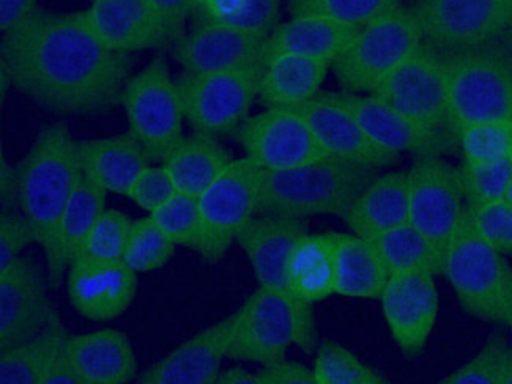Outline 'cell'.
Listing matches in <instances>:
<instances>
[{
    "label": "cell",
    "instance_id": "6da1fadb",
    "mask_svg": "<svg viewBox=\"0 0 512 384\" xmlns=\"http://www.w3.org/2000/svg\"><path fill=\"white\" fill-rule=\"evenodd\" d=\"M0 62L15 90L60 117H95L122 106L133 54L114 51L93 34L86 13L37 7L2 34Z\"/></svg>",
    "mask_w": 512,
    "mask_h": 384
},
{
    "label": "cell",
    "instance_id": "7a4b0ae2",
    "mask_svg": "<svg viewBox=\"0 0 512 384\" xmlns=\"http://www.w3.org/2000/svg\"><path fill=\"white\" fill-rule=\"evenodd\" d=\"M382 169L328 158L286 170H264L257 215L308 219L333 215L344 219L361 192Z\"/></svg>",
    "mask_w": 512,
    "mask_h": 384
},
{
    "label": "cell",
    "instance_id": "3957f363",
    "mask_svg": "<svg viewBox=\"0 0 512 384\" xmlns=\"http://www.w3.org/2000/svg\"><path fill=\"white\" fill-rule=\"evenodd\" d=\"M19 210L34 229L46 255L56 241L60 216L82 175L78 141L67 122L41 128L34 144L18 164Z\"/></svg>",
    "mask_w": 512,
    "mask_h": 384
},
{
    "label": "cell",
    "instance_id": "277c9868",
    "mask_svg": "<svg viewBox=\"0 0 512 384\" xmlns=\"http://www.w3.org/2000/svg\"><path fill=\"white\" fill-rule=\"evenodd\" d=\"M443 63L451 133L468 123L512 122V56L505 41L443 54Z\"/></svg>",
    "mask_w": 512,
    "mask_h": 384
},
{
    "label": "cell",
    "instance_id": "5b68a950",
    "mask_svg": "<svg viewBox=\"0 0 512 384\" xmlns=\"http://www.w3.org/2000/svg\"><path fill=\"white\" fill-rule=\"evenodd\" d=\"M317 340L312 304L259 287L238 309L237 331L227 358L267 364L286 358L292 344L311 355Z\"/></svg>",
    "mask_w": 512,
    "mask_h": 384
},
{
    "label": "cell",
    "instance_id": "8992f818",
    "mask_svg": "<svg viewBox=\"0 0 512 384\" xmlns=\"http://www.w3.org/2000/svg\"><path fill=\"white\" fill-rule=\"evenodd\" d=\"M462 309L492 325H506L512 295V268L473 226L465 208L446 257L445 273Z\"/></svg>",
    "mask_w": 512,
    "mask_h": 384
},
{
    "label": "cell",
    "instance_id": "52a82bcc",
    "mask_svg": "<svg viewBox=\"0 0 512 384\" xmlns=\"http://www.w3.org/2000/svg\"><path fill=\"white\" fill-rule=\"evenodd\" d=\"M423 43L420 21L412 7L393 12L361 27L349 48L331 65L342 92L374 93Z\"/></svg>",
    "mask_w": 512,
    "mask_h": 384
},
{
    "label": "cell",
    "instance_id": "ba28073f",
    "mask_svg": "<svg viewBox=\"0 0 512 384\" xmlns=\"http://www.w3.org/2000/svg\"><path fill=\"white\" fill-rule=\"evenodd\" d=\"M133 134L153 164H163L183 141L182 98L164 54L131 76L122 100Z\"/></svg>",
    "mask_w": 512,
    "mask_h": 384
},
{
    "label": "cell",
    "instance_id": "9c48e42d",
    "mask_svg": "<svg viewBox=\"0 0 512 384\" xmlns=\"http://www.w3.org/2000/svg\"><path fill=\"white\" fill-rule=\"evenodd\" d=\"M262 169L249 158L234 159L199 199V237L194 252L215 265L257 215Z\"/></svg>",
    "mask_w": 512,
    "mask_h": 384
},
{
    "label": "cell",
    "instance_id": "30bf717a",
    "mask_svg": "<svg viewBox=\"0 0 512 384\" xmlns=\"http://www.w3.org/2000/svg\"><path fill=\"white\" fill-rule=\"evenodd\" d=\"M409 222L431 246L437 276L465 211L459 167L442 156L416 158L409 170Z\"/></svg>",
    "mask_w": 512,
    "mask_h": 384
},
{
    "label": "cell",
    "instance_id": "8fae6325",
    "mask_svg": "<svg viewBox=\"0 0 512 384\" xmlns=\"http://www.w3.org/2000/svg\"><path fill=\"white\" fill-rule=\"evenodd\" d=\"M265 63L242 70L196 74L182 71L175 78L186 122L196 133L232 136L248 119L259 93Z\"/></svg>",
    "mask_w": 512,
    "mask_h": 384
},
{
    "label": "cell",
    "instance_id": "7c38bea8",
    "mask_svg": "<svg viewBox=\"0 0 512 384\" xmlns=\"http://www.w3.org/2000/svg\"><path fill=\"white\" fill-rule=\"evenodd\" d=\"M372 95L424 130L451 133L443 54L426 41Z\"/></svg>",
    "mask_w": 512,
    "mask_h": 384
},
{
    "label": "cell",
    "instance_id": "4fadbf2b",
    "mask_svg": "<svg viewBox=\"0 0 512 384\" xmlns=\"http://www.w3.org/2000/svg\"><path fill=\"white\" fill-rule=\"evenodd\" d=\"M423 41L442 54L500 40L512 15V0H416Z\"/></svg>",
    "mask_w": 512,
    "mask_h": 384
},
{
    "label": "cell",
    "instance_id": "5bb4252c",
    "mask_svg": "<svg viewBox=\"0 0 512 384\" xmlns=\"http://www.w3.org/2000/svg\"><path fill=\"white\" fill-rule=\"evenodd\" d=\"M232 136L260 169L286 170L333 158L297 112L265 109L248 117Z\"/></svg>",
    "mask_w": 512,
    "mask_h": 384
},
{
    "label": "cell",
    "instance_id": "9a60e30c",
    "mask_svg": "<svg viewBox=\"0 0 512 384\" xmlns=\"http://www.w3.org/2000/svg\"><path fill=\"white\" fill-rule=\"evenodd\" d=\"M48 271L35 257L21 255L0 273V353L45 329L51 317Z\"/></svg>",
    "mask_w": 512,
    "mask_h": 384
},
{
    "label": "cell",
    "instance_id": "2e32d148",
    "mask_svg": "<svg viewBox=\"0 0 512 384\" xmlns=\"http://www.w3.org/2000/svg\"><path fill=\"white\" fill-rule=\"evenodd\" d=\"M380 301L391 336L402 355L416 358L426 347L437 320L435 274L429 270L394 274L386 282Z\"/></svg>",
    "mask_w": 512,
    "mask_h": 384
},
{
    "label": "cell",
    "instance_id": "e0dca14e",
    "mask_svg": "<svg viewBox=\"0 0 512 384\" xmlns=\"http://www.w3.org/2000/svg\"><path fill=\"white\" fill-rule=\"evenodd\" d=\"M334 98L358 120L369 139L388 152L416 158L442 156L457 147L448 131H427L399 114L372 93L333 92Z\"/></svg>",
    "mask_w": 512,
    "mask_h": 384
},
{
    "label": "cell",
    "instance_id": "ac0fdd59",
    "mask_svg": "<svg viewBox=\"0 0 512 384\" xmlns=\"http://www.w3.org/2000/svg\"><path fill=\"white\" fill-rule=\"evenodd\" d=\"M65 282L71 307L92 322L116 320L128 311L138 293V273L123 260L76 259Z\"/></svg>",
    "mask_w": 512,
    "mask_h": 384
},
{
    "label": "cell",
    "instance_id": "d6986e66",
    "mask_svg": "<svg viewBox=\"0 0 512 384\" xmlns=\"http://www.w3.org/2000/svg\"><path fill=\"white\" fill-rule=\"evenodd\" d=\"M265 37L219 24H191L171 45L182 71L196 74L242 70L265 63Z\"/></svg>",
    "mask_w": 512,
    "mask_h": 384
},
{
    "label": "cell",
    "instance_id": "ffe728a7",
    "mask_svg": "<svg viewBox=\"0 0 512 384\" xmlns=\"http://www.w3.org/2000/svg\"><path fill=\"white\" fill-rule=\"evenodd\" d=\"M297 112L333 158L363 166L386 169L399 163L401 155L383 150L364 133L358 120L347 111L333 92L320 90L308 103L290 109Z\"/></svg>",
    "mask_w": 512,
    "mask_h": 384
},
{
    "label": "cell",
    "instance_id": "44dd1931",
    "mask_svg": "<svg viewBox=\"0 0 512 384\" xmlns=\"http://www.w3.org/2000/svg\"><path fill=\"white\" fill-rule=\"evenodd\" d=\"M238 311L185 340L166 358L139 375V384H216L223 359L231 348Z\"/></svg>",
    "mask_w": 512,
    "mask_h": 384
},
{
    "label": "cell",
    "instance_id": "7402d4cb",
    "mask_svg": "<svg viewBox=\"0 0 512 384\" xmlns=\"http://www.w3.org/2000/svg\"><path fill=\"white\" fill-rule=\"evenodd\" d=\"M84 13L93 34L114 51L171 48L169 30L150 0H93Z\"/></svg>",
    "mask_w": 512,
    "mask_h": 384
},
{
    "label": "cell",
    "instance_id": "603a6c76",
    "mask_svg": "<svg viewBox=\"0 0 512 384\" xmlns=\"http://www.w3.org/2000/svg\"><path fill=\"white\" fill-rule=\"evenodd\" d=\"M308 232V219L275 215H256L243 227L237 243L253 266L259 287L297 300L290 292L287 266L295 244Z\"/></svg>",
    "mask_w": 512,
    "mask_h": 384
},
{
    "label": "cell",
    "instance_id": "cb8c5ba5",
    "mask_svg": "<svg viewBox=\"0 0 512 384\" xmlns=\"http://www.w3.org/2000/svg\"><path fill=\"white\" fill-rule=\"evenodd\" d=\"M106 194L108 191L82 170L78 185L60 216L54 248L51 254L46 255L51 292L64 284L68 268L78 257L101 213L106 210Z\"/></svg>",
    "mask_w": 512,
    "mask_h": 384
},
{
    "label": "cell",
    "instance_id": "d4e9b609",
    "mask_svg": "<svg viewBox=\"0 0 512 384\" xmlns=\"http://www.w3.org/2000/svg\"><path fill=\"white\" fill-rule=\"evenodd\" d=\"M68 353L82 384H127L138 380L133 345L127 334L117 329L70 334Z\"/></svg>",
    "mask_w": 512,
    "mask_h": 384
},
{
    "label": "cell",
    "instance_id": "484cf974",
    "mask_svg": "<svg viewBox=\"0 0 512 384\" xmlns=\"http://www.w3.org/2000/svg\"><path fill=\"white\" fill-rule=\"evenodd\" d=\"M360 30V27L347 26L325 16H290L289 21L279 23L265 40V63L279 56L334 62L349 48Z\"/></svg>",
    "mask_w": 512,
    "mask_h": 384
},
{
    "label": "cell",
    "instance_id": "4316f807",
    "mask_svg": "<svg viewBox=\"0 0 512 384\" xmlns=\"http://www.w3.org/2000/svg\"><path fill=\"white\" fill-rule=\"evenodd\" d=\"M82 170L112 194L130 196L134 181L152 166L141 142L128 131L112 137L78 141Z\"/></svg>",
    "mask_w": 512,
    "mask_h": 384
},
{
    "label": "cell",
    "instance_id": "83f0119b",
    "mask_svg": "<svg viewBox=\"0 0 512 384\" xmlns=\"http://www.w3.org/2000/svg\"><path fill=\"white\" fill-rule=\"evenodd\" d=\"M409 202V170L380 174L361 192L344 222L352 233L369 240L407 224Z\"/></svg>",
    "mask_w": 512,
    "mask_h": 384
},
{
    "label": "cell",
    "instance_id": "f1b7e54d",
    "mask_svg": "<svg viewBox=\"0 0 512 384\" xmlns=\"http://www.w3.org/2000/svg\"><path fill=\"white\" fill-rule=\"evenodd\" d=\"M333 62L301 56H279L265 63L259 101L265 109H295L320 92Z\"/></svg>",
    "mask_w": 512,
    "mask_h": 384
},
{
    "label": "cell",
    "instance_id": "f546056e",
    "mask_svg": "<svg viewBox=\"0 0 512 384\" xmlns=\"http://www.w3.org/2000/svg\"><path fill=\"white\" fill-rule=\"evenodd\" d=\"M334 243V293L357 300H380L390 279L374 244L355 233L331 232Z\"/></svg>",
    "mask_w": 512,
    "mask_h": 384
},
{
    "label": "cell",
    "instance_id": "4dcf8cb0",
    "mask_svg": "<svg viewBox=\"0 0 512 384\" xmlns=\"http://www.w3.org/2000/svg\"><path fill=\"white\" fill-rule=\"evenodd\" d=\"M229 148L210 134L196 133L183 137L163 166L169 170L180 192L199 197L234 161Z\"/></svg>",
    "mask_w": 512,
    "mask_h": 384
},
{
    "label": "cell",
    "instance_id": "1f68e13d",
    "mask_svg": "<svg viewBox=\"0 0 512 384\" xmlns=\"http://www.w3.org/2000/svg\"><path fill=\"white\" fill-rule=\"evenodd\" d=\"M292 295L314 304L334 295V243L328 233H305L295 244L287 266Z\"/></svg>",
    "mask_w": 512,
    "mask_h": 384
},
{
    "label": "cell",
    "instance_id": "d6a6232c",
    "mask_svg": "<svg viewBox=\"0 0 512 384\" xmlns=\"http://www.w3.org/2000/svg\"><path fill=\"white\" fill-rule=\"evenodd\" d=\"M190 19L267 38L281 23V0H205Z\"/></svg>",
    "mask_w": 512,
    "mask_h": 384
},
{
    "label": "cell",
    "instance_id": "836d02e7",
    "mask_svg": "<svg viewBox=\"0 0 512 384\" xmlns=\"http://www.w3.org/2000/svg\"><path fill=\"white\" fill-rule=\"evenodd\" d=\"M62 323L56 307L52 309L48 325L34 339L27 340L18 347L0 353V383L40 384L51 355L52 345Z\"/></svg>",
    "mask_w": 512,
    "mask_h": 384
},
{
    "label": "cell",
    "instance_id": "e575fe53",
    "mask_svg": "<svg viewBox=\"0 0 512 384\" xmlns=\"http://www.w3.org/2000/svg\"><path fill=\"white\" fill-rule=\"evenodd\" d=\"M369 241L379 252L390 276L423 270L432 271L437 276L431 246L410 222L369 238Z\"/></svg>",
    "mask_w": 512,
    "mask_h": 384
},
{
    "label": "cell",
    "instance_id": "d590c367",
    "mask_svg": "<svg viewBox=\"0 0 512 384\" xmlns=\"http://www.w3.org/2000/svg\"><path fill=\"white\" fill-rule=\"evenodd\" d=\"M317 384H388L390 380L372 369L334 340H323L314 361Z\"/></svg>",
    "mask_w": 512,
    "mask_h": 384
},
{
    "label": "cell",
    "instance_id": "8d00e7d4",
    "mask_svg": "<svg viewBox=\"0 0 512 384\" xmlns=\"http://www.w3.org/2000/svg\"><path fill=\"white\" fill-rule=\"evenodd\" d=\"M402 5V0H289L290 16L316 15L364 27Z\"/></svg>",
    "mask_w": 512,
    "mask_h": 384
},
{
    "label": "cell",
    "instance_id": "74e56055",
    "mask_svg": "<svg viewBox=\"0 0 512 384\" xmlns=\"http://www.w3.org/2000/svg\"><path fill=\"white\" fill-rule=\"evenodd\" d=\"M175 248L177 244L147 215L133 222L123 262L138 274L150 273L167 265Z\"/></svg>",
    "mask_w": 512,
    "mask_h": 384
},
{
    "label": "cell",
    "instance_id": "f35d334b",
    "mask_svg": "<svg viewBox=\"0 0 512 384\" xmlns=\"http://www.w3.org/2000/svg\"><path fill=\"white\" fill-rule=\"evenodd\" d=\"M465 205L490 204L505 199L506 189L512 178L509 158L498 161H465L459 166Z\"/></svg>",
    "mask_w": 512,
    "mask_h": 384
},
{
    "label": "cell",
    "instance_id": "ab89813d",
    "mask_svg": "<svg viewBox=\"0 0 512 384\" xmlns=\"http://www.w3.org/2000/svg\"><path fill=\"white\" fill-rule=\"evenodd\" d=\"M465 161H498L509 158L512 148V122L468 123L454 133Z\"/></svg>",
    "mask_w": 512,
    "mask_h": 384
},
{
    "label": "cell",
    "instance_id": "60d3db41",
    "mask_svg": "<svg viewBox=\"0 0 512 384\" xmlns=\"http://www.w3.org/2000/svg\"><path fill=\"white\" fill-rule=\"evenodd\" d=\"M133 222L122 211L104 210L76 259L98 262L123 260Z\"/></svg>",
    "mask_w": 512,
    "mask_h": 384
},
{
    "label": "cell",
    "instance_id": "b9f144b4",
    "mask_svg": "<svg viewBox=\"0 0 512 384\" xmlns=\"http://www.w3.org/2000/svg\"><path fill=\"white\" fill-rule=\"evenodd\" d=\"M149 216L177 246L194 251L199 237V199L196 196L179 191Z\"/></svg>",
    "mask_w": 512,
    "mask_h": 384
},
{
    "label": "cell",
    "instance_id": "7bdbcfd3",
    "mask_svg": "<svg viewBox=\"0 0 512 384\" xmlns=\"http://www.w3.org/2000/svg\"><path fill=\"white\" fill-rule=\"evenodd\" d=\"M508 347L505 334L494 331L487 337L486 344L475 358L470 359L461 369L446 375L440 384H498L501 364Z\"/></svg>",
    "mask_w": 512,
    "mask_h": 384
},
{
    "label": "cell",
    "instance_id": "ee69618b",
    "mask_svg": "<svg viewBox=\"0 0 512 384\" xmlns=\"http://www.w3.org/2000/svg\"><path fill=\"white\" fill-rule=\"evenodd\" d=\"M473 226L487 243L503 255H512V207L505 199L467 207Z\"/></svg>",
    "mask_w": 512,
    "mask_h": 384
},
{
    "label": "cell",
    "instance_id": "f6af8a7d",
    "mask_svg": "<svg viewBox=\"0 0 512 384\" xmlns=\"http://www.w3.org/2000/svg\"><path fill=\"white\" fill-rule=\"evenodd\" d=\"M179 192L174 178L163 164H152L134 181L128 199L141 207L147 215L163 207Z\"/></svg>",
    "mask_w": 512,
    "mask_h": 384
},
{
    "label": "cell",
    "instance_id": "bcb514c9",
    "mask_svg": "<svg viewBox=\"0 0 512 384\" xmlns=\"http://www.w3.org/2000/svg\"><path fill=\"white\" fill-rule=\"evenodd\" d=\"M32 243H37L34 229L21 211L0 215V273L12 266Z\"/></svg>",
    "mask_w": 512,
    "mask_h": 384
},
{
    "label": "cell",
    "instance_id": "7dc6e473",
    "mask_svg": "<svg viewBox=\"0 0 512 384\" xmlns=\"http://www.w3.org/2000/svg\"><path fill=\"white\" fill-rule=\"evenodd\" d=\"M68 339H70V333L67 328L64 325L60 326L45 372L41 375L40 384H82L81 377L76 372L68 353Z\"/></svg>",
    "mask_w": 512,
    "mask_h": 384
},
{
    "label": "cell",
    "instance_id": "c3c4849f",
    "mask_svg": "<svg viewBox=\"0 0 512 384\" xmlns=\"http://www.w3.org/2000/svg\"><path fill=\"white\" fill-rule=\"evenodd\" d=\"M257 375L260 384H317L311 367L286 358L262 364Z\"/></svg>",
    "mask_w": 512,
    "mask_h": 384
},
{
    "label": "cell",
    "instance_id": "681fc988",
    "mask_svg": "<svg viewBox=\"0 0 512 384\" xmlns=\"http://www.w3.org/2000/svg\"><path fill=\"white\" fill-rule=\"evenodd\" d=\"M156 12L166 24L172 43L185 32V24L191 18L190 0H150Z\"/></svg>",
    "mask_w": 512,
    "mask_h": 384
},
{
    "label": "cell",
    "instance_id": "f907efd6",
    "mask_svg": "<svg viewBox=\"0 0 512 384\" xmlns=\"http://www.w3.org/2000/svg\"><path fill=\"white\" fill-rule=\"evenodd\" d=\"M19 210L18 166L8 163L4 152L0 153V215Z\"/></svg>",
    "mask_w": 512,
    "mask_h": 384
},
{
    "label": "cell",
    "instance_id": "816d5d0a",
    "mask_svg": "<svg viewBox=\"0 0 512 384\" xmlns=\"http://www.w3.org/2000/svg\"><path fill=\"white\" fill-rule=\"evenodd\" d=\"M37 7V0H0V34L23 23Z\"/></svg>",
    "mask_w": 512,
    "mask_h": 384
},
{
    "label": "cell",
    "instance_id": "f5cc1de1",
    "mask_svg": "<svg viewBox=\"0 0 512 384\" xmlns=\"http://www.w3.org/2000/svg\"><path fill=\"white\" fill-rule=\"evenodd\" d=\"M216 384H260L257 372L245 369V367L235 366L229 369H221Z\"/></svg>",
    "mask_w": 512,
    "mask_h": 384
},
{
    "label": "cell",
    "instance_id": "db71d44e",
    "mask_svg": "<svg viewBox=\"0 0 512 384\" xmlns=\"http://www.w3.org/2000/svg\"><path fill=\"white\" fill-rule=\"evenodd\" d=\"M15 89L13 78L4 62H0V104H4L7 100L10 90Z\"/></svg>",
    "mask_w": 512,
    "mask_h": 384
},
{
    "label": "cell",
    "instance_id": "11a10c76",
    "mask_svg": "<svg viewBox=\"0 0 512 384\" xmlns=\"http://www.w3.org/2000/svg\"><path fill=\"white\" fill-rule=\"evenodd\" d=\"M498 384H512V347H508V350H506L505 359L501 364Z\"/></svg>",
    "mask_w": 512,
    "mask_h": 384
},
{
    "label": "cell",
    "instance_id": "9f6ffc18",
    "mask_svg": "<svg viewBox=\"0 0 512 384\" xmlns=\"http://www.w3.org/2000/svg\"><path fill=\"white\" fill-rule=\"evenodd\" d=\"M501 40L505 41L506 48H508L512 56V15L511 18H509L508 26H506L505 34H503Z\"/></svg>",
    "mask_w": 512,
    "mask_h": 384
},
{
    "label": "cell",
    "instance_id": "6f0895ef",
    "mask_svg": "<svg viewBox=\"0 0 512 384\" xmlns=\"http://www.w3.org/2000/svg\"><path fill=\"white\" fill-rule=\"evenodd\" d=\"M509 328V333H511V339H512V295H511V301H509V309H508V317H506V325ZM512 347V345H511Z\"/></svg>",
    "mask_w": 512,
    "mask_h": 384
},
{
    "label": "cell",
    "instance_id": "680465c9",
    "mask_svg": "<svg viewBox=\"0 0 512 384\" xmlns=\"http://www.w3.org/2000/svg\"><path fill=\"white\" fill-rule=\"evenodd\" d=\"M205 0H190L191 15L196 12L197 8L204 4Z\"/></svg>",
    "mask_w": 512,
    "mask_h": 384
},
{
    "label": "cell",
    "instance_id": "91938a15",
    "mask_svg": "<svg viewBox=\"0 0 512 384\" xmlns=\"http://www.w3.org/2000/svg\"><path fill=\"white\" fill-rule=\"evenodd\" d=\"M505 200L512 207V178L511 181H509L508 189H506Z\"/></svg>",
    "mask_w": 512,
    "mask_h": 384
},
{
    "label": "cell",
    "instance_id": "94428289",
    "mask_svg": "<svg viewBox=\"0 0 512 384\" xmlns=\"http://www.w3.org/2000/svg\"><path fill=\"white\" fill-rule=\"evenodd\" d=\"M509 161H511V164H512V148H511V153H509Z\"/></svg>",
    "mask_w": 512,
    "mask_h": 384
}]
</instances>
